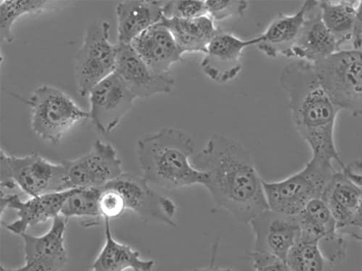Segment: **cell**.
Here are the masks:
<instances>
[{
    "mask_svg": "<svg viewBox=\"0 0 362 271\" xmlns=\"http://www.w3.org/2000/svg\"><path fill=\"white\" fill-rule=\"evenodd\" d=\"M192 163L207 175L204 187L215 203L238 222L250 224L269 209L253 157L237 140L215 134Z\"/></svg>",
    "mask_w": 362,
    "mask_h": 271,
    "instance_id": "6da1fadb",
    "label": "cell"
},
{
    "mask_svg": "<svg viewBox=\"0 0 362 271\" xmlns=\"http://www.w3.org/2000/svg\"><path fill=\"white\" fill-rule=\"evenodd\" d=\"M279 83L288 97L295 128L310 146L312 157L337 162L344 169L335 140L341 109L328 95L315 66L295 60L283 69Z\"/></svg>",
    "mask_w": 362,
    "mask_h": 271,
    "instance_id": "7a4b0ae2",
    "label": "cell"
},
{
    "mask_svg": "<svg viewBox=\"0 0 362 271\" xmlns=\"http://www.w3.org/2000/svg\"><path fill=\"white\" fill-rule=\"evenodd\" d=\"M194 148L193 138L188 133L173 128H163L143 138L137 144L143 178L150 186L166 190L205 186L207 175L190 161Z\"/></svg>",
    "mask_w": 362,
    "mask_h": 271,
    "instance_id": "3957f363",
    "label": "cell"
},
{
    "mask_svg": "<svg viewBox=\"0 0 362 271\" xmlns=\"http://www.w3.org/2000/svg\"><path fill=\"white\" fill-rule=\"evenodd\" d=\"M337 172L334 164L312 157L303 169L283 180H263L269 209L283 215L298 217L312 200L322 198Z\"/></svg>",
    "mask_w": 362,
    "mask_h": 271,
    "instance_id": "277c9868",
    "label": "cell"
},
{
    "mask_svg": "<svg viewBox=\"0 0 362 271\" xmlns=\"http://www.w3.org/2000/svg\"><path fill=\"white\" fill-rule=\"evenodd\" d=\"M0 176L2 188L18 186L32 198L71 190L64 163H52L37 154L18 157L1 150Z\"/></svg>",
    "mask_w": 362,
    "mask_h": 271,
    "instance_id": "5b68a950",
    "label": "cell"
},
{
    "mask_svg": "<svg viewBox=\"0 0 362 271\" xmlns=\"http://www.w3.org/2000/svg\"><path fill=\"white\" fill-rule=\"evenodd\" d=\"M32 110V128L41 139L57 145L76 124L90 118L71 97L57 88H37L26 101Z\"/></svg>",
    "mask_w": 362,
    "mask_h": 271,
    "instance_id": "8992f818",
    "label": "cell"
},
{
    "mask_svg": "<svg viewBox=\"0 0 362 271\" xmlns=\"http://www.w3.org/2000/svg\"><path fill=\"white\" fill-rule=\"evenodd\" d=\"M315 67L337 105L354 116H362V50L341 49Z\"/></svg>",
    "mask_w": 362,
    "mask_h": 271,
    "instance_id": "52a82bcc",
    "label": "cell"
},
{
    "mask_svg": "<svg viewBox=\"0 0 362 271\" xmlns=\"http://www.w3.org/2000/svg\"><path fill=\"white\" fill-rule=\"evenodd\" d=\"M110 23L98 21L86 29L74 59V75L80 96L89 95L99 83L112 74L117 61V45L110 42Z\"/></svg>",
    "mask_w": 362,
    "mask_h": 271,
    "instance_id": "ba28073f",
    "label": "cell"
},
{
    "mask_svg": "<svg viewBox=\"0 0 362 271\" xmlns=\"http://www.w3.org/2000/svg\"><path fill=\"white\" fill-rule=\"evenodd\" d=\"M105 188L115 189L122 194L127 210L143 221L177 227V206L174 201L155 191L143 177L124 173Z\"/></svg>",
    "mask_w": 362,
    "mask_h": 271,
    "instance_id": "9c48e42d",
    "label": "cell"
},
{
    "mask_svg": "<svg viewBox=\"0 0 362 271\" xmlns=\"http://www.w3.org/2000/svg\"><path fill=\"white\" fill-rule=\"evenodd\" d=\"M64 163L69 189H103L124 174L115 148L101 140H97L86 155Z\"/></svg>",
    "mask_w": 362,
    "mask_h": 271,
    "instance_id": "30bf717a",
    "label": "cell"
},
{
    "mask_svg": "<svg viewBox=\"0 0 362 271\" xmlns=\"http://www.w3.org/2000/svg\"><path fill=\"white\" fill-rule=\"evenodd\" d=\"M250 224L255 235L254 252L285 261L303 236L298 217L283 215L270 209L254 218Z\"/></svg>",
    "mask_w": 362,
    "mask_h": 271,
    "instance_id": "8fae6325",
    "label": "cell"
},
{
    "mask_svg": "<svg viewBox=\"0 0 362 271\" xmlns=\"http://www.w3.org/2000/svg\"><path fill=\"white\" fill-rule=\"evenodd\" d=\"M90 119L101 133H108L131 110L136 99L114 72L90 90Z\"/></svg>",
    "mask_w": 362,
    "mask_h": 271,
    "instance_id": "7c38bea8",
    "label": "cell"
},
{
    "mask_svg": "<svg viewBox=\"0 0 362 271\" xmlns=\"http://www.w3.org/2000/svg\"><path fill=\"white\" fill-rule=\"evenodd\" d=\"M260 40V35L245 40L221 31L206 48L200 65L202 72L216 83H224L233 80L243 71L244 50L256 46Z\"/></svg>",
    "mask_w": 362,
    "mask_h": 271,
    "instance_id": "4fadbf2b",
    "label": "cell"
},
{
    "mask_svg": "<svg viewBox=\"0 0 362 271\" xmlns=\"http://www.w3.org/2000/svg\"><path fill=\"white\" fill-rule=\"evenodd\" d=\"M115 73L136 99L170 93L175 85L174 79L168 75L151 71L131 44H117Z\"/></svg>",
    "mask_w": 362,
    "mask_h": 271,
    "instance_id": "5bb4252c",
    "label": "cell"
},
{
    "mask_svg": "<svg viewBox=\"0 0 362 271\" xmlns=\"http://www.w3.org/2000/svg\"><path fill=\"white\" fill-rule=\"evenodd\" d=\"M298 219L303 233L317 241L324 256L332 265L344 259L346 244L344 234L322 199L312 200Z\"/></svg>",
    "mask_w": 362,
    "mask_h": 271,
    "instance_id": "9a60e30c",
    "label": "cell"
},
{
    "mask_svg": "<svg viewBox=\"0 0 362 271\" xmlns=\"http://www.w3.org/2000/svg\"><path fill=\"white\" fill-rule=\"evenodd\" d=\"M66 223L67 219L59 216L52 220L49 230L42 236L21 235L28 271H59L65 267L68 262L64 239Z\"/></svg>",
    "mask_w": 362,
    "mask_h": 271,
    "instance_id": "2e32d148",
    "label": "cell"
},
{
    "mask_svg": "<svg viewBox=\"0 0 362 271\" xmlns=\"http://www.w3.org/2000/svg\"><path fill=\"white\" fill-rule=\"evenodd\" d=\"M74 189L48 193L33 197L26 201L18 195L1 196V210L12 208L16 210L18 219L6 226L16 235L26 233L28 228L35 227L49 219L53 220L62 215V210L67 198Z\"/></svg>",
    "mask_w": 362,
    "mask_h": 271,
    "instance_id": "e0dca14e",
    "label": "cell"
},
{
    "mask_svg": "<svg viewBox=\"0 0 362 271\" xmlns=\"http://www.w3.org/2000/svg\"><path fill=\"white\" fill-rule=\"evenodd\" d=\"M131 45L150 71L160 76H166L184 54L162 21L146 29Z\"/></svg>",
    "mask_w": 362,
    "mask_h": 271,
    "instance_id": "ac0fdd59",
    "label": "cell"
},
{
    "mask_svg": "<svg viewBox=\"0 0 362 271\" xmlns=\"http://www.w3.org/2000/svg\"><path fill=\"white\" fill-rule=\"evenodd\" d=\"M341 49L338 41L323 23L318 1H315L301 28L291 58L315 66Z\"/></svg>",
    "mask_w": 362,
    "mask_h": 271,
    "instance_id": "d6986e66",
    "label": "cell"
},
{
    "mask_svg": "<svg viewBox=\"0 0 362 271\" xmlns=\"http://www.w3.org/2000/svg\"><path fill=\"white\" fill-rule=\"evenodd\" d=\"M315 1H305L293 15L280 13L260 35L261 40L256 45L257 49L272 58L280 55L291 58L292 49L297 41L307 15Z\"/></svg>",
    "mask_w": 362,
    "mask_h": 271,
    "instance_id": "ffe728a7",
    "label": "cell"
},
{
    "mask_svg": "<svg viewBox=\"0 0 362 271\" xmlns=\"http://www.w3.org/2000/svg\"><path fill=\"white\" fill-rule=\"evenodd\" d=\"M165 1L129 0L115 8L118 43L131 44L146 29L161 21Z\"/></svg>",
    "mask_w": 362,
    "mask_h": 271,
    "instance_id": "44dd1931",
    "label": "cell"
},
{
    "mask_svg": "<svg viewBox=\"0 0 362 271\" xmlns=\"http://www.w3.org/2000/svg\"><path fill=\"white\" fill-rule=\"evenodd\" d=\"M334 216L339 229L351 228L362 200V188L355 184L344 171H337L321 198Z\"/></svg>",
    "mask_w": 362,
    "mask_h": 271,
    "instance_id": "7402d4cb",
    "label": "cell"
},
{
    "mask_svg": "<svg viewBox=\"0 0 362 271\" xmlns=\"http://www.w3.org/2000/svg\"><path fill=\"white\" fill-rule=\"evenodd\" d=\"M161 21L170 30L183 54H205L210 42L221 32L215 20L208 15L191 19L163 17Z\"/></svg>",
    "mask_w": 362,
    "mask_h": 271,
    "instance_id": "603a6c76",
    "label": "cell"
},
{
    "mask_svg": "<svg viewBox=\"0 0 362 271\" xmlns=\"http://www.w3.org/2000/svg\"><path fill=\"white\" fill-rule=\"evenodd\" d=\"M109 219H104L105 243L90 271H152L155 261L140 258V253L114 239Z\"/></svg>",
    "mask_w": 362,
    "mask_h": 271,
    "instance_id": "cb8c5ba5",
    "label": "cell"
},
{
    "mask_svg": "<svg viewBox=\"0 0 362 271\" xmlns=\"http://www.w3.org/2000/svg\"><path fill=\"white\" fill-rule=\"evenodd\" d=\"M358 1H318L322 20L341 47L351 41Z\"/></svg>",
    "mask_w": 362,
    "mask_h": 271,
    "instance_id": "d4e9b609",
    "label": "cell"
},
{
    "mask_svg": "<svg viewBox=\"0 0 362 271\" xmlns=\"http://www.w3.org/2000/svg\"><path fill=\"white\" fill-rule=\"evenodd\" d=\"M286 262L292 271H330L334 266L324 256L317 241L303 233Z\"/></svg>",
    "mask_w": 362,
    "mask_h": 271,
    "instance_id": "484cf974",
    "label": "cell"
},
{
    "mask_svg": "<svg viewBox=\"0 0 362 271\" xmlns=\"http://www.w3.org/2000/svg\"><path fill=\"white\" fill-rule=\"evenodd\" d=\"M52 3L46 0H2L0 2L1 42L11 43L13 40V27L21 16L41 13Z\"/></svg>",
    "mask_w": 362,
    "mask_h": 271,
    "instance_id": "4316f807",
    "label": "cell"
},
{
    "mask_svg": "<svg viewBox=\"0 0 362 271\" xmlns=\"http://www.w3.org/2000/svg\"><path fill=\"white\" fill-rule=\"evenodd\" d=\"M103 189L75 188L67 198L62 210L63 217L98 219L102 217L100 198Z\"/></svg>",
    "mask_w": 362,
    "mask_h": 271,
    "instance_id": "83f0119b",
    "label": "cell"
},
{
    "mask_svg": "<svg viewBox=\"0 0 362 271\" xmlns=\"http://www.w3.org/2000/svg\"><path fill=\"white\" fill-rule=\"evenodd\" d=\"M206 15V1L202 0L165 1L163 8V17L167 18L191 19Z\"/></svg>",
    "mask_w": 362,
    "mask_h": 271,
    "instance_id": "f1b7e54d",
    "label": "cell"
},
{
    "mask_svg": "<svg viewBox=\"0 0 362 271\" xmlns=\"http://www.w3.org/2000/svg\"><path fill=\"white\" fill-rule=\"evenodd\" d=\"M206 6L208 16L218 21L243 16L249 8L244 0H210Z\"/></svg>",
    "mask_w": 362,
    "mask_h": 271,
    "instance_id": "f546056e",
    "label": "cell"
},
{
    "mask_svg": "<svg viewBox=\"0 0 362 271\" xmlns=\"http://www.w3.org/2000/svg\"><path fill=\"white\" fill-rule=\"evenodd\" d=\"M100 210L102 218L112 219L125 213L127 206L122 194L115 189L105 188L100 198Z\"/></svg>",
    "mask_w": 362,
    "mask_h": 271,
    "instance_id": "4dcf8cb0",
    "label": "cell"
},
{
    "mask_svg": "<svg viewBox=\"0 0 362 271\" xmlns=\"http://www.w3.org/2000/svg\"><path fill=\"white\" fill-rule=\"evenodd\" d=\"M251 259L256 271H292L286 261L274 256L253 251Z\"/></svg>",
    "mask_w": 362,
    "mask_h": 271,
    "instance_id": "1f68e13d",
    "label": "cell"
},
{
    "mask_svg": "<svg viewBox=\"0 0 362 271\" xmlns=\"http://www.w3.org/2000/svg\"><path fill=\"white\" fill-rule=\"evenodd\" d=\"M351 43L354 49H362V1H358L355 25Z\"/></svg>",
    "mask_w": 362,
    "mask_h": 271,
    "instance_id": "d6a6232c",
    "label": "cell"
},
{
    "mask_svg": "<svg viewBox=\"0 0 362 271\" xmlns=\"http://www.w3.org/2000/svg\"><path fill=\"white\" fill-rule=\"evenodd\" d=\"M353 182L362 188V173L356 172L351 166L341 169Z\"/></svg>",
    "mask_w": 362,
    "mask_h": 271,
    "instance_id": "836d02e7",
    "label": "cell"
},
{
    "mask_svg": "<svg viewBox=\"0 0 362 271\" xmlns=\"http://www.w3.org/2000/svg\"><path fill=\"white\" fill-rule=\"evenodd\" d=\"M351 228H356L362 232V200L354 219Z\"/></svg>",
    "mask_w": 362,
    "mask_h": 271,
    "instance_id": "e575fe53",
    "label": "cell"
},
{
    "mask_svg": "<svg viewBox=\"0 0 362 271\" xmlns=\"http://www.w3.org/2000/svg\"><path fill=\"white\" fill-rule=\"evenodd\" d=\"M192 271H236V270H233L232 268L220 267L215 266L214 265H210L209 266H207V267L194 269Z\"/></svg>",
    "mask_w": 362,
    "mask_h": 271,
    "instance_id": "d590c367",
    "label": "cell"
},
{
    "mask_svg": "<svg viewBox=\"0 0 362 271\" xmlns=\"http://www.w3.org/2000/svg\"><path fill=\"white\" fill-rule=\"evenodd\" d=\"M0 271H28V268L25 265L18 268H7L1 265V267H0Z\"/></svg>",
    "mask_w": 362,
    "mask_h": 271,
    "instance_id": "8d00e7d4",
    "label": "cell"
},
{
    "mask_svg": "<svg viewBox=\"0 0 362 271\" xmlns=\"http://www.w3.org/2000/svg\"><path fill=\"white\" fill-rule=\"evenodd\" d=\"M359 242L361 243V248H362V235L361 236L360 239H359Z\"/></svg>",
    "mask_w": 362,
    "mask_h": 271,
    "instance_id": "74e56055",
    "label": "cell"
}]
</instances>
